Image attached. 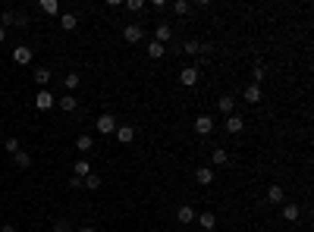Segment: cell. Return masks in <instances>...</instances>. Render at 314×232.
Segmentation results:
<instances>
[{
  "label": "cell",
  "mask_w": 314,
  "mask_h": 232,
  "mask_svg": "<svg viewBox=\"0 0 314 232\" xmlns=\"http://www.w3.org/2000/svg\"><path fill=\"white\" fill-rule=\"evenodd\" d=\"M113 135H116L119 144H132V141H135V129H132V125H116Z\"/></svg>",
  "instance_id": "8992f818"
},
{
  "label": "cell",
  "mask_w": 314,
  "mask_h": 232,
  "mask_svg": "<svg viewBox=\"0 0 314 232\" xmlns=\"http://www.w3.org/2000/svg\"><path fill=\"white\" fill-rule=\"evenodd\" d=\"M82 185H85V188H91V191L101 188V176H85V179H82Z\"/></svg>",
  "instance_id": "83f0119b"
},
{
  "label": "cell",
  "mask_w": 314,
  "mask_h": 232,
  "mask_svg": "<svg viewBox=\"0 0 314 232\" xmlns=\"http://www.w3.org/2000/svg\"><path fill=\"white\" fill-rule=\"evenodd\" d=\"M217 107H220V113H226V116H232V113H236V101H232L230 94H223V97H220V101H217Z\"/></svg>",
  "instance_id": "7c38bea8"
},
{
  "label": "cell",
  "mask_w": 314,
  "mask_h": 232,
  "mask_svg": "<svg viewBox=\"0 0 314 232\" xmlns=\"http://www.w3.org/2000/svg\"><path fill=\"white\" fill-rule=\"evenodd\" d=\"M164 54H166L164 44H157V41H151V44H148V57H151V60H160Z\"/></svg>",
  "instance_id": "7402d4cb"
},
{
  "label": "cell",
  "mask_w": 314,
  "mask_h": 232,
  "mask_svg": "<svg viewBox=\"0 0 314 232\" xmlns=\"http://www.w3.org/2000/svg\"><path fill=\"white\" fill-rule=\"evenodd\" d=\"M198 78H201V72H198V66H185V69L179 72V82H182L185 88H192V85H198Z\"/></svg>",
  "instance_id": "7a4b0ae2"
},
{
  "label": "cell",
  "mask_w": 314,
  "mask_h": 232,
  "mask_svg": "<svg viewBox=\"0 0 314 232\" xmlns=\"http://www.w3.org/2000/svg\"><path fill=\"white\" fill-rule=\"evenodd\" d=\"M0 232H16V226H13V223H3V226H0Z\"/></svg>",
  "instance_id": "8d00e7d4"
},
{
  "label": "cell",
  "mask_w": 314,
  "mask_h": 232,
  "mask_svg": "<svg viewBox=\"0 0 314 232\" xmlns=\"http://www.w3.org/2000/svg\"><path fill=\"white\" fill-rule=\"evenodd\" d=\"M195 182H198V185H211V182H214V170H211V167H198V170H195Z\"/></svg>",
  "instance_id": "30bf717a"
},
{
  "label": "cell",
  "mask_w": 314,
  "mask_h": 232,
  "mask_svg": "<svg viewBox=\"0 0 314 232\" xmlns=\"http://www.w3.org/2000/svg\"><path fill=\"white\" fill-rule=\"evenodd\" d=\"M35 82H38V88H48V82H50V69H48V66L35 69Z\"/></svg>",
  "instance_id": "ac0fdd59"
},
{
  "label": "cell",
  "mask_w": 314,
  "mask_h": 232,
  "mask_svg": "<svg viewBox=\"0 0 314 232\" xmlns=\"http://www.w3.org/2000/svg\"><path fill=\"white\" fill-rule=\"evenodd\" d=\"M226 132H230V135H239V132H242L245 129V123H242V116H236V113H232V116H226Z\"/></svg>",
  "instance_id": "ba28073f"
},
{
  "label": "cell",
  "mask_w": 314,
  "mask_h": 232,
  "mask_svg": "<svg viewBox=\"0 0 314 232\" xmlns=\"http://www.w3.org/2000/svg\"><path fill=\"white\" fill-rule=\"evenodd\" d=\"M0 25H3V29H6V25H16V13H13V10H3V16H0Z\"/></svg>",
  "instance_id": "f1b7e54d"
},
{
  "label": "cell",
  "mask_w": 314,
  "mask_h": 232,
  "mask_svg": "<svg viewBox=\"0 0 314 232\" xmlns=\"http://www.w3.org/2000/svg\"><path fill=\"white\" fill-rule=\"evenodd\" d=\"M126 6H129V10H132V13H138V10H142V6H145V3H142V0H129V3H126Z\"/></svg>",
  "instance_id": "e575fe53"
},
{
  "label": "cell",
  "mask_w": 314,
  "mask_h": 232,
  "mask_svg": "<svg viewBox=\"0 0 314 232\" xmlns=\"http://www.w3.org/2000/svg\"><path fill=\"white\" fill-rule=\"evenodd\" d=\"M226 160H230V154H226L223 148H217V151H214V154H211V163H214V167H223Z\"/></svg>",
  "instance_id": "603a6c76"
},
{
  "label": "cell",
  "mask_w": 314,
  "mask_h": 232,
  "mask_svg": "<svg viewBox=\"0 0 314 232\" xmlns=\"http://www.w3.org/2000/svg\"><path fill=\"white\" fill-rule=\"evenodd\" d=\"M170 38H173V29H170V25H157V31H154V41L166 47V41H170Z\"/></svg>",
  "instance_id": "5bb4252c"
},
{
  "label": "cell",
  "mask_w": 314,
  "mask_h": 232,
  "mask_svg": "<svg viewBox=\"0 0 314 232\" xmlns=\"http://www.w3.org/2000/svg\"><path fill=\"white\" fill-rule=\"evenodd\" d=\"M95 125H98V132H101V135H113L119 123H116V119H113L110 113H101V116H98V123H95Z\"/></svg>",
  "instance_id": "6da1fadb"
},
{
  "label": "cell",
  "mask_w": 314,
  "mask_h": 232,
  "mask_svg": "<svg viewBox=\"0 0 314 232\" xmlns=\"http://www.w3.org/2000/svg\"><path fill=\"white\" fill-rule=\"evenodd\" d=\"M16 25H19V29H25V25H29V16H25V13H16Z\"/></svg>",
  "instance_id": "836d02e7"
},
{
  "label": "cell",
  "mask_w": 314,
  "mask_h": 232,
  "mask_svg": "<svg viewBox=\"0 0 314 232\" xmlns=\"http://www.w3.org/2000/svg\"><path fill=\"white\" fill-rule=\"evenodd\" d=\"M298 217H302V207H298V204H286V207H283V220L296 223Z\"/></svg>",
  "instance_id": "2e32d148"
},
{
  "label": "cell",
  "mask_w": 314,
  "mask_h": 232,
  "mask_svg": "<svg viewBox=\"0 0 314 232\" xmlns=\"http://www.w3.org/2000/svg\"><path fill=\"white\" fill-rule=\"evenodd\" d=\"M53 232H69V223H66V220H57V223H53Z\"/></svg>",
  "instance_id": "d6a6232c"
},
{
  "label": "cell",
  "mask_w": 314,
  "mask_h": 232,
  "mask_svg": "<svg viewBox=\"0 0 314 232\" xmlns=\"http://www.w3.org/2000/svg\"><path fill=\"white\" fill-rule=\"evenodd\" d=\"M185 232H192V229H185Z\"/></svg>",
  "instance_id": "ab89813d"
},
{
  "label": "cell",
  "mask_w": 314,
  "mask_h": 232,
  "mask_svg": "<svg viewBox=\"0 0 314 232\" xmlns=\"http://www.w3.org/2000/svg\"><path fill=\"white\" fill-rule=\"evenodd\" d=\"M267 201L280 204V201H283V188H280V185H270V188H267Z\"/></svg>",
  "instance_id": "44dd1931"
},
{
  "label": "cell",
  "mask_w": 314,
  "mask_h": 232,
  "mask_svg": "<svg viewBox=\"0 0 314 232\" xmlns=\"http://www.w3.org/2000/svg\"><path fill=\"white\" fill-rule=\"evenodd\" d=\"M63 85H66V94H69V91H72V88H76V85H79V76H76V72H69V76L63 78Z\"/></svg>",
  "instance_id": "f546056e"
},
{
  "label": "cell",
  "mask_w": 314,
  "mask_h": 232,
  "mask_svg": "<svg viewBox=\"0 0 314 232\" xmlns=\"http://www.w3.org/2000/svg\"><path fill=\"white\" fill-rule=\"evenodd\" d=\"M123 38H126L129 44H138V41L145 38V29H142V25H135V22H132V25H126V29H123Z\"/></svg>",
  "instance_id": "277c9868"
},
{
  "label": "cell",
  "mask_w": 314,
  "mask_h": 232,
  "mask_svg": "<svg viewBox=\"0 0 314 232\" xmlns=\"http://www.w3.org/2000/svg\"><path fill=\"white\" fill-rule=\"evenodd\" d=\"M60 29L76 31L79 29V16H76V13H63V16H60Z\"/></svg>",
  "instance_id": "9c48e42d"
},
{
  "label": "cell",
  "mask_w": 314,
  "mask_h": 232,
  "mask_svg": "<svg viewBox=\"0 0 314 232\" xmlns=\"http://www.w3.org/2000/svg\"><path fill=\"white\" fill-rule=\"evenodd\" d=\"M79 232H98V229H95V226H82Z\"/></svg>",
  "instance_id": "f35d334b"
},
{
  "label": "cell",
  "mask_w": 314,
  "mask_h": 232,
  "mask_svg": "<svg viewBox=\"0 0 314 232\" xmlns=\"http://www.w3.org/2000/svg\"><path fill=\"white\" fill-rule=\"evenodd\" d=\"M53 104H57V97H53L48 88H41V91L35 94V107H38V110H50Z\"/></svg>",
  "instance_id": "3957f363"
},
{
  "label": "cell",
  "mask_w": 314,
  "mask_h": 232,
  "mask_svg": "<svg viewBox=\"0 0 314 232\" xmlns=\"http://www.w3.org/2000/svg\"><path fill=\"white\" fill-rule=\"evenodd\" d=\"M13 160H16L19 170H29V167H32V157L25 154V151H16V154H13Z\"/></svg>",
  "instance_id": "ffe728a7"
},
{
  "label": "cell",
  "mask_w": 314,
  "mask_h": 232,
  "mask_svg": "<svg viewBox=\"0 0 314 232\" xmlns=\"http://www.w3.org/2000/svg\"><path fill=\"white\" fill-rule=\"evenodd\" d=\"M245 101H248V104L261 101V85H248V88H245Z\"/></svg>",
  "instance_id": "d6986e66"
},
{
  "label": "cell",
  "mask_w": 314,
  "mask_h": 232,
  "mask_svg": "<svg viewBox=\"0 0 314 232\" xmlns=\"http://www.w3.org/2000/svg\"><path fill=\"white\" fill-rule=\"evenodd\" d=\"M6 41V29H3V25H0V44H3Z\"/></svg>",
  "instance_id": "74e56055"
},
{
  "label": "cell",
  "mask_w": 314,
  "mask_h": 232,
  "mask_svg": "<svg viewBox=\"0 0 314 232\" xmlns=\"http://www.w3.org/2000/svg\"><path fill=\"white\" fill-rule=\"evenodd\" d=\"M195 132H198V135H211V132H214V116L201 113V116L195 119Z\"/></svg>",
  "instance_id": "52a82bcc"
},
{
  "label": "cell",
  "mask_w": 314,
  "mask_h": 232,
  "mask_svg": "<svg viewBox=\"0 0 314 232\" xmlns=\"http://www.w3.org/2000/svg\"><path fill=\"white\" fill-rule=\"evenodd\" d=\"M69 188H82V179H79V176H69Z\"/></svg>",
  "instance_id": "d590c367"
},
{
  "label": "cell",
  "mask_w": 314,
  "mask_h": 232,
  "mask_svg": "<svg viewBox=\"0 0 314 232\" xmlns=\"http://www.w3.org/2000/svg\"><path fill=\"white\" fill-rule=\"evenodd\" d=\"M251 78H255V85H261L264 78H267V66H261V63H258L255 69H251Z\"/></svg>",
  "instance_id": "484cf974"
},
{
  "label": "cell",
  "mask_w": 314,
  "mask_h": 232,
  "mask_svg": "<svg viewBox=\"0 0 314 232\" xmlns=\"http://www.w3.org/2000/svg\"><path fill=\"white\" fill-rule=\"evenodd\" d=\"M13 63H16V66H29V63H32V47L19 44V47L13 50Z\"/></svg>",
  "instance_id": "5b68a950"
},
{
  "label": "cell",
  "mask_w": 314,
  "mask_h": 232,
  "mask_svg": "<svg viewBox=\"0 0 314 232\" xmlns=\"http://www.w3.org/2000/svg\"><path fill=\"white\" fill-rule=\"evenodd\" d=\"M41 10L48 13V16H60V3L57 0H41Z\"/></svg>",
  "instance_id": "d4e9b609"
},
{
  "label": "cell",
  "mask_w": 314,
  "mask_h": 232,
  "mask_svg": "<svg viewBox=\"0 0 314 232\" xmlns=\"http://www.w3.org/2000/svg\"><path fill=\"white\" fill-rule=\"evenodd\" d=\"M198 226H201L204 232H214V226H217V217H214L211 210H204V214L198 217Z\"/></svg>",
  "instance_id": "8fae6325"
},
{
  "label": "cell",
  "mask_w": 314,
  "mask_h": 232,
  "mask_svg": "<svg viewBox=\"0 0 314 232\" xmlns=\"http://www.w3.org/2000/svg\"><path fill=\"white\" fill-rule=\"evenodd\" d=\"M176 220L182 223V226H189V223H195V210H192V207H179L176 210Z\"/></svg>",
  "instance_id": "e0dca14e"
},
{
  "label": "cell",
  "mask_w": 314,
  "mask_h": 232,
  "mask_svg": "<svg viewBox=\"0 0 314 232\" xmlns=\"http://www.w3.org/2000/svg\"><path fill=\"white\" fill-rule=\"evenodd\" d=\"M76 148L79 151H91V148H95V138H91V135H79L76 138Z\"/></svg>",
  "instance_id": "cb8c5ba5"
},
{
  "label": "cell",
  "mask_w": 314,
  "mask_h": 232,
  "mask_svg": "<svg viewBox=\"0 0 314 232\" xmlns=\"http://www.w3.org/2000/svg\"><path fill=\"white\" fill-rule=\"evenodd\" d=\"M3 151H10V154L22 151V148H19V138H6V141H3Z\"/></svg>",
  "instance_id": "4dcf8cb0"
},
{
  "label": "cell",
  "mask_w": 314,
  "mask_h": 232,
  "mask_svg": "<svg viewBox=\"0 0 314 232\" xmlns=\"http://www.w3.org/2000/svg\"><path fill=\"white\" fill-rule=\"evenodd\" d=\"M173 13H176V16H185V13H189V3H185V0H176V3H173Z\"/></svg>",
  "instance_id": "1f68e13d"
},
{
  "label": "cell",
  "mask_w": 314,
  "mask_h": 232,
  "mask_svg": "<svg viewBox=\"0 0 314 232\" xmlns=\"http://www.w3.org/2000/svg\"><path fill=\"white\" fill-rule=\"evenodd\" d=\"M182 54H192V57H195V54H201V44H198V41H192V38H189V41L182 44Z\"/></svg>",
  "instance_id": "4316f807"
},
{
  "label": "cell",
  "mask_w": 314,
  "mask_h": 232,
  "mask_svg": "<svg viewBox=\"0 0 314 232\" xmlns=\"http://www.w3.org/2000/svg\"><path fill=\"white\" fill-rule=\"evenodd\" d=\"M76 97H72V94H63V97H57V107L60 110H63V113H72V110H76Z\"/></svg>",
  "instance_id": "4fadbf2b"
},
{
  "label": "cell",
  "mask_w": 314,
  "mask_h": 232,
  "mask_svg": "<svg viewBox=\"0 0 314 232\" xmlns=\"http://www.w3.org/2000/svg\"><path fill=\"white\" fill-rule=\"evenodd\" d=\"M72 176H79V179L91 176V163L88 160H76V163H72Z\"/></svg>",
  "instance_id": "9a60e30c"
}]
</instances>
